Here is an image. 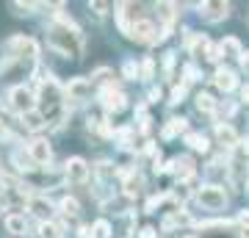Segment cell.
I'll list each match as a JSON object with an SVG mask.
<instances>
[{
  "label": "cell",
  "mask_w": 249,
  "mask_h": 238,
  "mask_svg": "<svg viewBox=\"0 0 249 238\" xmlns=\"http://www.w3.org/2000/svg\"><path fill=\"white\" fill-rule=\"evenodd\" d=\"M47 44L67 58H78L83 53V36H80L78 25H61L55 19L47 25Z\"/></svg>",
  "instance_id": "1"
},
{
  "label": "cell",
  "mask_w": 249,
  "mask_h": 238,
  "mask_svg": "<svg viewBox=\"0 0 249 238\" xmlns=\"http://www.w3.org/2000/svg\"><path fill=\"white\" fill-rule=\"evenodd\" d=\"M196 202L202 205L205 211H222L227 205V194H224L222 185H202L196 191Z\"/></svg>",
  "instance_id": "2"
},
{
  "label": "cell",
  "mask_w": 249,
  "mask_h": 238,
  "mask_svg": "<svg viewBox=\"0 0 249 238\" xmlns=\"http://www.w3.org/2000/svg\"><path fill=\"white\" fill-rule=\"evenodd\" d=\"M163 31H158V28L152 25L150 19H136L133 22V31H130V39H136V42H144V44H155V42H163Z\"/></svg>",
  "instance_id": "3"
},
{
  "label": "cell",
  "mask_w": 249,
  "mask_h": 238,
  "mask_svg": "<svg viewBox=\"0 0 249 238\" xmlns=\"http://www.w3.org/2000/svg\"><path fill=\"white\" fill-rule=\"evenodd\" d=\"M9 100H11V108L19 111V116L28 114V111H34V92H31L28 86H14L11 94H9Z\"/></svg>",
  "instance_id": "4"
},
{
  "label": "cell",
  "mask_w": 249,
  "mask_h": 238,
  "mask_svg": "<svg viewBox=\"0 0 249 238\" xmlns=\"http://www.w3.org/2000/svg\"><path fill=\"white\" fill-rule=\"evenodd\" d=\"M64 175L70 183H86V177H89V166H86V161L83 158H70L64 164Z\"/></svg>",
  "instance_id": "5"
},
{
  "label": "cell",
  "mask_w": 249,
  "mask_h": 238,
  "mask_svg": "<svg viewBox=\"0 0 249 238\" xmlns=\"http://www.w3.org/2000/svg\"><path fill=\"white\" fill-rule=\"evenodd\" d=\"M9 50H11V55H28V58H36V55H39L36 42L28 39V36H14L9 42Z\"/></svg>",
  "instance_id": "6"
},
{
  "label": "cell",
  "mask_w": 249,
  "mask_h": 238,
  "mask_svg": "<svg viewBox=\"0 0 249 238\" xmlns=\"http://www.w3.org/2000/svg\"><path fill=\"white\" fill-rule=\"evenodd\" d=\"M103 106H106V111H122L127 106V97H124L119 89H114V83H108L103 89Z\"/></svg>",
  "instance_id": "7"
},
{
  "label": "cell",
  "mask_w": 249,
  "mask_h": 238,
  "mask_svg": "<svg viewBox=\"0 0 249 238\" xmlns=\"http://www.w3.org/2000/svg\"><path fill=\"white\" fill-rule=\"evenodd\" d=\"M28 155H31L36 164H50L53 150H50L47 139H34V141H28Z\"/></svg>",
  "instance_id": "8"
},
{
  "label": "cell",
  "mask_w": 249,
  "mask_h": 238,
  "mask_svg": "<svg viewBox=\"0 0 249 238\" xmlns=\"http://www.w3.org/2000/svg\"><path fill=\"white\" fill-rule=\"evenodd\" d=\"M199 14H202V19H208V22H222V19L230 14V3H202V6H199Z\"/></svg>",
  "instance_id": "9"
},
{
  "label": "cell",
  "mask_w": 249,
  "mask_h": 238,
  "mask_svg": "<svg viewBox=\"0 0 249 238\" xmlns=\"http://www.w3.org/2000/svg\"><path fill=\"white\" fill-rule=\"evenodd\" d=\"M89 92H91V83L86 78H72L70 83H67V97L70 100H86L89 97Z\"/></svg>",
  "instance_id": "10"
},
{
  "label": "cell",
  "mask_w": 249,
  "mask_h": 238,
  "mask_svg": "<svg viewBox=\"0 0 249 238\" xmlns=\"http://www.w3.org/2000/svg\"><path fill=\"white\" fill-rule=\"evenodd\" d=\"M213 83L216 89H222V92H232V89L238 86V78H235V72L227 70V67H219L213 75Z\"/></svg>",
  "instance_id": "11"
},
{
  "label": "cell",
  "mask_w": 249,
  "mask_h": 238,
  "mask_svg": "<svg viewBox=\"0 0 249 238\" xmlns=\"http://www.w3.org/2000/svg\"><path fill=\"white\" fill-rule=\"evenodd\" d=\"M28 208H31V211H34V216H39L42 221H50V219H53V205L47 202V200H42V197H31Z\"/></svg>",
  "instance_id": "12"
},
{
  "label": "cell",
  "mask_w": 249,
  "mask_h": 238,
  "mask_svg": "<svg viewBox=\"0 0 249 238\" xmlns=\"http://www.w3.org/2000/svg\"><path fill=\"white\" fill-rule=\"evenodd\" d=\"M219 53H222L224 58H241L244 50H241V42L235 36H227V39H222V44H219Z\"/></svg>",
  "instance_id": "13"
},
{
  "label": "cell",
  "mask_w": 249,
  "mask_h": 238,
  "mask_svg": "<svg viewBox=\"0 0 249 238\" xmlns=\"http://www.w3.org/2000/svg\"><path fill=\"white\" fill-rule=\"evenodd\" d=\"M22 125H25L28 130H42L47 125V114H42V111H28V114H22Z\"/></svg>",
  "instance_id": "14"
},
{
  "label": "cell",
  "mask_w": 249,
  "mask_h": 238,
  "mask_svg": "<svg viewBox=\"0 0 249 238\" xmlns=\"http://www.w3.org/2000/svg\"><path fill=\"white\" fill-rule=\"evenodd\" d=\"M169 169L178 175V180H186V177L194 175V161H191V158H175Z\"/></svg>",
  "instance_id": "15"
},
{
  "label": "cell",
  "mask_w": 249,
  "mask_h": 238,
  "mask_svg": "<svg viewBox=\"0 0 249 238\" xmlns=\"http://www.w3.org/2000/svg\"><path fill=\"white\" fill-rule=\"evenodd\" d=\"M211 53H213V50H211V42H208V36H194V39H191V55H196V58H211Z\"/></svg>",
  "instance_id": "16"
},
{
  "label": "cell",
  "mask_w": 249,
  "mask_h": 238,
  "mask_svg": "<svg viewBox=\"0 0 249 238\" xmlns=\"http://www.w3.org/2000/svg\"><path fill=\"white\" fill-rule=\"evenodd\" d=\"M188 130V119H183V116H175V119H169V125L163 128V139H175L178 133H186Z\"/></svg>",
  "instance_id": "17"
},
{
  "label": "cell",
  "mask_w": 249,
  "mask_h": 238,
  "mask_svg": "<svg viewBox=\"0 0 249 238\" xmlns=\"http://www.w3.org/2000/svg\"><path fill=\"white\" fill-rule=\"evenodd\" d=\"M216 139L222 141V144H227V147H232V144L238 141V136H235V130H232L227 122H224V125L219 122V125H216Z\"/></svg>",
  "instance_id": "18"
},
{
  "label": "cell",
  "mask_w": 249,
  "mask_h": 238,
  "mask_svg": "<svg viewBox=\"0 0 249 238\" xmlns=\"http://www.w3.org/2000/svg\"><path fill=\"white\" fill-rule=\"evenodd\" d=\"M6 230H9L11 236H22L25 233V216H19V213L6 216Z\"/></svg>",
  "instance_id": "19"
},
{
  "label": "cell",
  "mask_w": 249,
  "mask_h": 238,
  "mask_svg": "<svg viewBox=\"0 0 249 238\" xmlns=\"http://www.w3.org/2000/svg\"><path fill=\"white\" fill-rule=\"evenodd\" d=\"M142 188H144V180L139 175H127L124 177V194L127 197H139L142 194Z\"/></svg>",
  "instance_id": "20"
},
{
  "label": "cell",
  "mask_w": 249,
  "mask_h": 238,
  "mask_svg": "<svg viewBox=\"0 0 249 238\" xmlns=\"http://www.w3.org/2000/svg\"><path fill=\"white\" fill-rule=\"evenodd\" d=\"M186 144L191 147V150H196V152H208V139H205L202 133H188Z\"/></svg>",
  "instance_id": "21"
},
{
  "label": "cell",
  "mask_w": 249,
  "mask_h": 238,
  "mask_svg": "<svg viewBox=\"0 0 249 238\" xmlns=\"http://www.w3.org/2000/svg\"><path fill=\"white\" fill-rule=\"evenodd\" d=\"M196 108H199L202 114H213V111H216V100L211 97V94L199 92V94H196Z\"/></svg>",
  "instance_id": "22"
},
{
  "label": "cell",
  "mask_w": 249,
  "mask_h": 238,
  "mask_svg": "<svg viewBox=\"0 0 249 238\" xmlns=\"http://www.w3.org/2000/svg\"><path fill=\"white\" fill-rule=\"evenodd\" d=\"M58 208H61L64 216H78V213H80V205H78L75 197H64L61 202H58Z\"/></svg>",
  "instance_id": "23"
},
{
  "label": "cell",
  "mask_w": 249,
  "mask_h": 238,
  "mask_svg": "<svg viewBox=\"0 0 249 238\" xmlns=\"http://www.w3.org/2000/svg\"><path fill=\"white\" fill-rule=\"evenodd\" d=\"M39 233H42V238H61V227L53 224V221H42L39 224Z\"/></svg>",
  "instance_id": "24"
},
{
  "label": "cell",
  "mask_w": 249,
  "mask_h": 238,
  "mask_svg": "<svg viewBox=\"0 0 249 238\" xmlns=\"http://www.w3.org/2000/svg\"><path fill=\"white\" fill-rule=\"evenodd\" d=\"M14 161H17L19 169H25V172H31V169H34V164H36L31 155H22V152H17V155H14Z\"/></svg>",
  "instance_id": "25"
},
{
  "label": "cell",
  "mask_w": 249,
  "mask_h": 238,
  "mask_svg": "<svg viewBox=\"0 0 249 238\" xmlns=\"http://www.w3.org/2000/svg\"><path fill=\"white\" fill-rule=\"evenodd\" d=\"M94 236H97V238H108V236H111V224H108L106 219H100L97 224H94Z\"/></svg>",
  "instance_id": "26"
},
{
  "label": "cell",
  "mask_w": 249,
  "mask_h": 238,
  "mask_svg": "<svg viewBox=\"0 0 249 238\" xmlns=\"http://www.w3.org/2000/svg\"><path fill=\"white\" fill-rule=\"evenodd\" d=\"M152 72H155V61H152V58H144L142 61V78L144 80L152 78Z\"/></svg>",
  "instance_id": "27"
},
{
  "label": "cell",
  "mask_w": 249,
  "mask_h": 238,
  "mask_svg": "<svg viewBox=\"0 0 249 238\" xmlns=\"http://www.w3.org/2000/svg\"><path fill=\"white\" fill-rule=\"evenodd\" d=\"M183 97H186V83L172 89V103H183Z\"/></svg>",
  "instance_id": "28"
},
{
  "label": "cell",
  "mask_w": 249,
  "mask_h": 238,
  "mask_svg": "<svg viewBox=\"0 0 249 238\" xmlns=\"http://www.w3.org/2000/svg\"><path fill=\"white\" fill-rule=\"evenodd\" d=\"M122 72H124V78H136L139 75V67H136V61H124Z\"/></svg>",
  "instance_id": "29"
},
{
  "label": "cell",
  "mask_w": 249,
  "mask_h": 238,
  "mask_svg": "<svg viewBox=\"0 0 249 238\" xmlns=\"http://www.w3.org/2000/svg\"><path fill=\"white\" fill-rule=\"evenodd\" d=\"M97 172H100V175H103V177H108V175H111V164H108V161H103V164H100V169H97Z\"/></svg>",
  "instance_id": "30"
},
{
  "label": "cell",
  "mask_w": 249,
  "mask_h": 238,
  "mask_svg": "<svg viewBox=\"0 0 249 238\" xmlns=\"http://www.w3.org/2000/svg\"><path fill=\"white\" fill-rule=\"evenodd\" d=\"M142 238H155V230H152V227H144V230H142Z\"/></svg>",
  "instance_id": "31"
},
{
  "label": "cell",
  "mask_w": 249,
  "mask_h": 238,
  "mask_svg": "<svg viewBox=\"0 0 249 238\" xmlns=\"http://www.w3.org/2000/svg\"><path fill=\"white\" fill-rule=\"evenodd\" d=\"M91 9L97 11V14H106V3H94V6H91Z\"/></svg>",
  "instance_id": "32"
},
{
  "label": "cell",
  "mask_w": 249,
  "mask_h": 238,
  "mask_svg": "<svg viewBox=\"0 0 249 238\" xmlns=\"http://www.w3.org/2000/svg\"><path fill=\"white\" fill-rule=\"evenodd\" d=\"M160 97V89H152V92H150V100H152V103H155V100H158Z\"/></svg>",
  "instance_id": "33"
},
{
  "label": "cell",
  "mask_w": 249,
  "mask_h": 238,
  "mask_svg": "<svg viewBox=\"0 0 249 238\" xmlns=\"http://www.w3.org/2000/svg\"><path fill=\"white\" fill-rule=\"evenodd\" d=\"M241 64H244V67H249V50L244 55H241Z\"/></svg>",
  "instance_id": "34"
},
{
  "label": "cell",
  "mask_w": 249,
  "mask_h": 238,
  "mask_svg": "<svg viewBox=\"0 0 249 238\" xmlns=\"http://www.w3.org/2000/svg\"><path fill=\"white\" fill-rule=\"evenodd\" d=\"M241 238H249V227H244V230H241Z\"/></svg>",
  "instance_id": "35"
},
{
  "label": "cell",
  "mask_w": 249,
  "mask_h": 238,
  "mask_svg": "<svg viewBox=\"0 0 249 238\" xmlns=\"http://www.w3.org/2000/svg\"><path fill=\"white\" fill-rule=\"evenodd\" d=\"M244 152L249 155V139H244Z\"/></svg>",
  "instance_id": "36"
},
{
  "label": "cell",
  "mask_w": 249,
  "mask_h": 238,
  "mask_svg": "<svg viewBox=\"0 0 249 238\" xmlns=\"http://www.w3.org/2000/svg\"><path fill=\"white\" fill-rule=\"evenodd\" d=\"M244 100L249 103V86H244Z\"/></svg>",
  "instance_id": "37"
},
{
  "label": "cell",
  "mask_w": 249,
  "mask_h": 238,
  "mask_svg": "<svg viewBox=\"0 0 249 238\" xmlns=\"http://www.w3.org/2000/svg\"><path fill=\"white\" fill-rule=\"evenodd\" d=\"M0 136H6V128H3V125H0Z\"/></svg>",
  "instance_id": "38"
}]
</instances>
